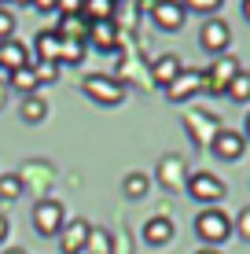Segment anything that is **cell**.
<instances>
[{"label": "cell", "instance_id": "cell-32", "mask_svg": "<svg viewBox=\"0 0 250 254\" xmlns=\"http://www.w3.org/2000/svg\"><path fill=\"white\" fill-rule=\"evenodd\" d=\"M30 7H37L41 15H48V11H55V0H33Z\"/></svg>", "mask_w": 250, "mask_h": 254}, {"label": "cell", "instance_id": "cell-14", "mask_svg": "<svg viewBox=\"0 0 250 254\" xmlns=\"http://www.w3.org/2000/svg\"><path fill=\"white\" fill-rule=\"evenodd\" d=\"M184 173H188V166H184V159H177V155H169V159L158 162V181H162V188H169V191L188 185Z\"/></svg>", "mask_w": 250, "mask_h": 254}, {"label": "cell", "instance_id": "cell-3", "mask_svg": "<svg viewBox=\"0 0 250 254\" xmlns=\"http://www.w3.org/2000/svg\"><path fill=\"white\" fill-rule=\"evenodd\" d=\"M239 59L236 56H217L210 63V70H202V92H210V96H225L228 92V85H232V77L239 74Z\"/></svg>", "mask_w": 250, "mask_h": 254}, {"label": "cell", "instance_id": "cell-25", "mask_svg": "<svg viewBox=\"0 0 250 254\" xmlns=\"http://www.w3.org/2000/svg\"><path fill=\"white\" fill-rule=\"evenodd\" d=\"M180 4H184V11H195V15L213 19V15L221 11V4H225V0H180Z\"/></svg>", "mask_w": 250, "mask_h": 254}, {"label": "cell", "instance_id": "cell-10", "mask_svg": "<svg viewBox=\"0 0 250 254\" xmlns=\"http://www.w3.org/2000/svg\"><path fill=\"white\" fill-rule=\"evenodd\" d=\"M210 151L217 155L221 162H239L247 155V136L236 133V129H221V133L210 140Z\"/></svg>", "mask_w": 250, "mask_h": 254}, {"label": "cell", "instance_id": "cell-35", "mask_svg": "<svg viewBox=\"0 0 250 254\" xmlns=\"http://www.w3.org/2000/svg\"><path fill=\"white\" fill-rule=\"evenodd\" d=\"M195 254H221V251H213V247H202V251H195Z\"/></svg>", "mask_w": 250, "mask_h": 254}, {"label": "cell", "instance_id": "cell-16", "mask_svg": "<svg viewBox=\"0 0 250 254\" xmlns=\"http://www.w3.org/2000/svg\"><path fill=\"white\" fill-rule=\"evenodd\" d=\"M59 48H63V37H59L55 30H41L37 41H33L37 63H55V66H59Z\"/></svg>", "mask_w": 250, "mask_h": 254}, {"label": "cell", "instance_id": "cell-31", "mask_svg": "<svg viewBox=\"0 0 250 254\" xmlns=\"http://www.w3.org/2000/svg\"><path fill=\"white\" fill-rule=\"evenodd\" d=\"M85 0H55V11L59 15H81Z\"/></svg>", "mask_w": 250, "mask_h": 254}, {"label": "cell", "instance_id": "cell-18", "mask_svg": "<svg viewBox=\"0 0 250 254\" xmlns=\"http://www.w3.org/2000/svg\"><path fill=\"white\" fill-rule=\"evenodd\" d=\"M144 240H148L151 247H166V243L173 240V221H169V217H151V221L144 225Z\"/></svg>", "mask_w": 250, "mask_h": 254}, {"label": "cell", "instance_id": "cell-7", "mask_svg": "<svg viewBox=\"0 0 250 254\" xmlns=\"http://www.w3.org/2000/svg\"><path fill=\"white\" fill-rule=\"evenodd\" d=\"M89 236H92V225L85 221V217H74V221H66L63 229H59V251L63 254L89 251Z\"/></svg>", "mask_w": 250, "mask_h": 254}, {"label": "cell", "instance_id": "cell-15", "mask_svg": "<svg viewBox=\"0 0 250 254\" xmlns=\"http://www.w3.org/2000/svg\"><path fill=\"white\" fill-rule=\"evenodd\" d=\"M33 59H30V52H26V45L22 41H4V45H0V70H7V74H11V70H22V66H30Z\"/></svg>", "mask_w": 250, "mask_h": 254}, {"label": "cell", "instance_id": "cell-21", "mask_svg": "<svg viewBox=\"0 0 250 254\" xmlns=\"http://www.w3.org/2000/svg\"><path fill=\"white\" fill-rule=\"evenodd\" d=\"M81 15L89 22H107V19H114V15H118V4H114V0H85Z\"/></svg>", "mask_w": 250, "mask_h": 254}, {"label": "cell", "instance_id": "cell-28", "mask_svg": "<svg viewBox=\"0 0 250 254\" xmlns=\"http://www.w3.org/2000/svg\"><path fill=\"white\" fill-rule=\"evenodd\" d=\"M11 37H15V15L7 11V7H0V45L11 41Z\"/></svg>", "mask_w": 250, "mask_h": 254}, {"label": "cell", "instance_id": "cell-38", "mask_svg": "<svg viewBox=\"0 0 250 254\" xmlns=\"http://www.w3.org/2000/svg\"><path fill=\"white\" fill-rule=\"evenodd\" d=\"M7 254H22V247H15V251H7Z\"/></svg>", "mask_w": 250, "mask_h": 254}, {"label": "cell", "instance_id": "cell-22", "mask_svg": "<svg viewBox=\"0 0 250 254\" xmlns=\"http://www.w3.org/2000/svg\"><path fill=\"white\" fill-rule=\"evenodd\" d=\"M85 52H89L85 41H63V48H59V66H77V63H85Z\"/></svg>", "mask_w": 250, "mask_h": 254}, {"label": "cell", "instance_id": "cell-1", "mask_svg": "<svg viewBox=\"0 0 250 254\" xmlns=\"http://www.w3.org/2000/svg\"><path fill=\"white\" fill-rule=\"evenodd\" d=\"M195 236L206 243V247H213L217 251L221 243L232 236V217L225 214V210H217V206H206L199 217H195Z\"/></svg>", "mask_w": 250, "mask_h": 254}, {"label": "cell", "instance_id": "cell-20", "mask_svg": "<svg viewBox=\"0 0 250 254\" xmlns=\"http://www.w3.org/2000/svg\"><path fill=\"white\" fill-rule=\"evenodd\" d=\"M7 85H11L19 96H37L41 85H37V74H33V63L22 66V70H11V74H7Z\"/></svg>", "mask_w": 250, "mask_h": 254}, {"label": "cell", "instance_id": "cell-36", "mask_svg": "<svg viewBox=\"0 0 250 254\" xmlns=\"http://www.w3.org/2000/svg\"><path fill=\"white\" fill-rule=\"evenodd\" d=\"M243 136H247V140H250V115H247V129H243Z\"/></svg>", "mask_w": 250, "mask_h": 254}, {"label": "cell", "instance_id": "cell-19", "mask_svg": "<svg viewBox=\"0 0 250 254\" xmlns=\"http://www.w3.org/2000/svg\"><path fill=\"white\" fill-rule=\"evenodd\" d=\"M45 115H48V100H45V96H22L19 118L26 122V126H37V122H45Z\"/></svg>", "mask_w": 250, "mask_h": 254}, {"label": "cell", "instance_id": "cell-23", "mask_svg": "<svg viewBox=\"0 0 250 254\" xmlns=\"http://www.w3.org/2000/svg\"><path fill=\"white\" fill-rule=\"evenodd\" d=\"M228 100H236V103H250V70H239L236 77H232V85H228Z\"/></svg>", "mask_w": 250, "mask_h": 254}, {"label": "cell", "instance_id": "cell-2", "mask_svg": "<svg viewBox=\"0 0 250 254\" xmlns=\"http://www.w3.org/2000/svg\"><path fill=\"white\" fill-rule=\"evenodd\" d=\"M81 92L89 96L92 103H100V107H118V103L125 100V85L118 81L114 74H89L81 81Z\"/></svg>", "mask_w": 250, "mask_h": 254}, {"label": "cell", "instance_id": "cell-33", "mask_svg": "<svg viewBox=\"0 0 250 254\" xmlns=\"http://www.w3.org/2000/svg\"><path fill=\"white\" fill-rule=\"evenodd\" d=\"M4 240H7V217L0 214V243H4Z\"/></svg>", "mask_w": 250, "mask_h": 254}, {"label": "cell", "instance_id": "cell-24", "mask_svg": "<svg viewBox=\"0 0 250 254\" xmlns=\"http://www.w3.org/2000/svg\"><path fill=\"white\" fill-rule=\"evenodd\" d=\"M148 188H151L148 173H129V177L122 181V191H125V199H144V195H148Z\"/></svg>", "mask_w": 250, "mask_h": 254}, {"label": "cell", "instance_id": "cell-9", "mask_svg": "<svg viewBox=\"0 0 250 254\" xmlns=\"http://www.w3.org/2000/svg\"><path fill=\"white\" fill-rule=\"evenodd\" d=\"M199 92H202V70H180L173 81L166 85V100L169 103H188Z\"/></svg>", "mask_w": 250, "mask_h": 254}, {"label": "cell", "instance_id": "cell-4", "mask_svg": "<svg viewBox=\"0 0 250 254\" xmlns=\"http://www.w3.org/2000/svg\"><path fill=\"white\" fill-rule=\"evenodd\" d=\"M148 11H151V22L158 26V30H166V33L184 30V22H188V11H184L180 0H151Z\"/></svg>", "mask_w": 250, "mask_h": 254}, {"label": "cell", "instance_id": "cell-13", "mask_svg": "<svg viewBox=\"0 0 250 254\" xmlns=\"http://www.w3.org/2000/svg\"><path fill=\"white\" fill-rule=\"evenodd\" d=\"M180 70H184V63H180L177 52H162V56H154V59H151V81L166 89V85L173 81Z\"/></svg>", "mask_w": 250, "mask_h": 254}, {"label": "cell", "instance_id": "cell-39", "mask_svg": "<svg viewBox=\"0 0 250 254\" xmlns=\"http://www.w3.org/2000/svg\"><path fill=\"white\" fill-rule=\"evenodd\" d=\"M7 4H11V0H0V7H7Z\"/></svg>", "mask_w": 250, "mask_h": 254}, {"label": "cell", "instance_id": "cell-34", "mask_svg": "<svg viewBox=\"0 0 250 254\" xmlns=\"http://www.w3.org/2000/svg\"><path fill=\"white\" fill-rule=\"evenodd\" d=\"M243 19L250 22V0H243Z\"/></svg>", "mask_w": 250, "mask_h": 254}, {"label": "cell", "instance_id": "cell-30", "mask_svg": "<svg viewBox=\"0 0 250 254\" xmlns=\"http://www.w3.org/2000/svg\"><path fill=\"white\" fill-rule=\"evenodd\" d=\"M89 247H96V254H107V251H110V236H103V229H92Z\"/></svg>", "mask_w": 250, "mask_h": 254}, {"label": "cell", "instance_id": "cell-37", "mask_svg": "<svg viewBox=\"0 0 250 254\" xmlns=\"http://www.w3.org/2000/svg\"><path fill=\"white\" fill-rule=\"evenodd\" d=\"M11 4H33V0H11Z\"/></svg>", "mask_w": 250, "mask_h": 254}, {"label": "cell", "instance_id": "cell-26", "mask_svg": "<svg viewBox=\"0 0 250 254\" xmlns=\"http://www.w3.org/2000/svg\"><path fill=\"white\" fill-rule=\"evenodd\" d=\"M19 191H22L19 173H0V199H19Z\"/></svg>", "mask_w": 250, "mask_h": 254}, {"label": "cell", "instance_id": "cell-8", "mask_svg": "<svg viewBox=\"0 0 250 254\" xmlns=\"http://www.w3.org/2000/svg\"><path fill=\"white\" fill-rule=\"evenodd\" d=\"M199 45L210 52V56H221V52L232 45V26H228L225 19H217V15H213V19H206L202 30H199Z\"/></svg>", "mask_w": 250, "mask_h": 254}, {"label": "cell", "instance_id": "cell-40", "mask_svg": "<svg viewBox=\"0 0 250 254\" xmlns=\"http://www.w3.org/2000/svg\"><path fill=\"white\" fill-rule=\"evenodd\" d=\"M114 4H122V0H114Z\"/></svg>", "mask_w": 250, "mask_h": 254}, {"label": "cell", "instance_id": "cell-6", "mask_svg": "<svg viewBox=\"0 0 250 254\" xmlns=\"http://www.w3.org/2000/svg\"><path fill=\"white\" fill-rule=\"evenodd\" d=\"M184 188L192 191L195 203H221V199H225V181H221L217 173H192Z\"/></svg>", "mask_w": 250, "mask_h": 254}, {"label": "cell", "instance_id": "cell-11", "mask_svg": "<svg viewBox=\"0 0 250 254\" xmlns=\"http://www.w3.org/2000/svg\"><path fill=\"white\" fill-rule=\"evenodd\" d=\"M118 26L114 19H107V22H89V37H85V45H92V48H100L103 56L107 52H114L118 48Z\"/></svg>", "mask_w": 250, "mask_h": 254}, {"label": "cell", "instance_id": "cell-12", "mask_svg": "<svg viewBox=\"0 0 250 254\" xmlns=\"http://www.w3.org/2000/svg\"><path fill=\"white\" fill-rule=\"evenodd\" d=\"M184 126H188V133L199 140V144H210V140L221 133L217 118H213L210 111H192V115H184Z\"/></svg>", "mask_w": 250, "mask_h": 254}, {"label": "cell", "instance_id": "cell-17", "mask_svg": "<svg viewBox=\"0 0 250 254\" xmlns=\"http://www.w3.org/2000/svg\"><path fill=\"white\" fill-rule=\"evenodd\" d=\"M51 30H55L63 41H85L89 37V19H85V15H63L59 26H51Z\"/></svg>", "mask_w": 250, "mask_h": 254}, {"label": "cell", "instance_id": "cell-5", "mask_svg": "<svg viewBox=\"0 0 250 254\" xmlns=\"http://www.w3.org/2000/svg\"><path fill=\"white\" fill-rule=\"evenodd\" d=\"M63 225H66V210L59 199H41L33 206V229H37V236H59Z\"/></svg>", "mask_w": 250, "mask_h": 254}, {"label": "cell", "instance_id": "cell-29", "mask_svg": "<svg viewBox=\"0 0 250 254\" xmlns=\"http://www.w3.org/2000/svg\"><path fill=\"white\" fill-rule=\"evenodd\" d=\"M232 232H239V240H247V243H250V206L239 210V217L232 221Z\"/></svg>", "mask_w": 250, "mask_h": 254}, {"label": "cell", "instance_id": "cell-27", "mask_svg": "<svg viewBox=\"0 0 250 254\" xmlns=\"http://www.w3.org/2000/svg\"><path fill=\"white\" fill-rule=\"evenodd\" d=\"M33 74H37V85H51L59 77V66L55 63H33Z\"/></svg>", "mask_w": 250, "mask_h": 254}]
</instances>
